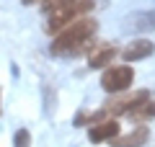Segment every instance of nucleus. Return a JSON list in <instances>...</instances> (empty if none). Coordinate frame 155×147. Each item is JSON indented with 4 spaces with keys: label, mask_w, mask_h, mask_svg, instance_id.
<instances>
[{
    "label": "nucleus",
    "mask_w": 155,
    "mask_h": 147,
    "mask_svg": "<svg viewBox=\"0 0 155 147\" xmlns=\"http://www.w3.org/2000/svg\"><path fill=\"white\" fill-rule=\"evenodd\" d=\"M96 28L98 26H96L93 18H88V16L78 18L75 23H70L67 28H62L54 36V41L49 44V52L57 54V57H62V54H83V52L91 49V44H96L93 41Z\"/></svg>",
    "instance_id": "obj_1"
},
{
    "label": "nucleus",
    "mask_w": 155,
    "mask_h": 147,
    "mask_svg": "<svg viewBox=\"0 0 155 147\" xmlns=\"http://www.w3.org/2000/svg\"><path fill=\"white\" fill-rule=\"evenodd\" d=\"M88 11H93V0H65V3H60L54 11H49L47 31L60 34L62 28H67L70 23H75L78 18H83Z\"/></svg>",
    "instance_id": "obj_2"
},
{
    "label": "nucleus",
    "mask_w": 155,
    "mask_h": 147,
    "mask_svg": "<svg viewBox=\"0 0 155 147\" xmlns=\"http://www.w3.org/2000/svg\"><path fill=\"white\" fill-rule=\"evenodd\" d=\"M145 98H150V90H127V93H116L114 98H109L104 106H101V114L106 119L111 116H122V114H129L137 103H142Z\"/></svg>",
    "instance_id": "obj_3"
},
{
    "label": "nucleus",
    "mask_w": 155,
    "mask_h": 147,
    "mask_svg": "<svg viewBox=\"0 0 155 147\" xmlns=\"http://www.w3.org/2000/svg\"><path fill=\"white\" fill-rule=\"evenodd\" d=\"M134 83V70L129 65H111L104 70L101 75V85H104L106 93H127Z\"/></svg>",
    "instance_id": "obj_4"
},
{
    "label": "nucleus",
    "mask_w": 155,
    "mask_h": 147,
    "mask_svg": "<svg viewBox=\"0 0 155 147\" xmlns=\"http://www.w3.org/2000/svg\"><path fill=\"white\" fill-rule=\"evenodd\" d=\"M116 54H119V47H114V44H98V47H93L91 54H88L91 70H106L116 60Z\"/></svg>",
    "instance_id": "obj_5"
},
{
    "label": "nucleus",
    "mask_w": 155,
    "mask_h": 147,
    "mask_svg": "<svg viewBox=\"0 0 155 147\" xmlns=\"http://www.w3.org/2000/svg\"><path fill=\"white\" fill-rule=\"evenodd\" d=\"M114 137H119V121L116 119H101L96 124L88 126V139L91 142H111Z\"/></svg>",
    "instance_id": "obj_6"
},
{
    "label": "nucleus",
    "mask_w": 155,
    "mask_h": 147,
    "mask_svg": "<svg viewBox=\"0 0 155 147\" xmlns=\"http://www.w3.org/2000/svg\"><path fill=\"white\" fill-rule=\"evenodd\" d=\"M150 139V129L142 124H137L129 134H119L111 139V147H142L145 142Z\"/></svg>",
    "instance_id": "obj_7"
},
{
    "label": "nucleus",
    "mask_w": 155,
    "mask_h": 147,
    "mask_svg": "<svg viewBox=\"0 0 155 147\" xmlns=\"http://www.w3.org/2000/svg\"><path fill=\"white\" fill-rule=\"evenodd\" d=\"M153 52H155V44L150 39H134L122 52V57H124V62H137V60H147Z\"/></svg>",
    "instance_id": "obj_8"
},
{
    "label": "nucleus",
    "mask_w": 155,
    "mask_h": 147,
    "mask_svg": "<svg viewBox=\"0 0 155 147\" xmlns=\"http://www.w3.org/2000/svg\"><path fill=\"white\" fill-rule=\"evenodd\" d=\"M124 28L127 31H153L155 28V11H142V13H134V16L127 18V23H124Z\"/></svg>",
    "instance_id": "obj_9"
},
{
    "label": "nucleus",
    "mask_w": 155,
    "mask_h": 147,
    "mask_svg": "<svg viewBox=\"0 0 155 147\" xmlns=\"http://www.w3.org/2000/svg\"><path fill=\"white\" fill-rule=\"evenodd\" d=\"M127 116L134 121V124H145V121L155 119V101H153V98H145L142 103H137Z\"/></svg>",
    "instance_id": "obj_10"
},
{
    "label": "nucleus",
    "mask_w": 155,
    "mask_h": 147,
    "mask_svg": "<svg viewBox=\"0 0 155 147\" xmlns=\"http://www.w3.org/2000/svg\"><path fill=\"white\" fill-rule=\"evenodd\" d=\"M13 147H31V132L18 129L16 134H13Z\"/></svg>",
    "instance_id": "obj_11"
},
{
    "label": "nucleus",
    "mask_w": 155,
    "mask_h": 147,
    "mask_svg": "<svg viewBox=\"0 0 155 147\" xmlns=\"http://www.w3.org/2000/svg\"><path fill=\"white\" fill-rule=\"evenodd\" d=\"M23 3H26V5H31V3H44V0H23Z\"/></svg>",
    "instance_id": "obj_12"
}]
</instances>
